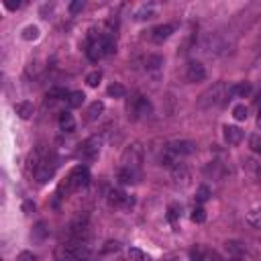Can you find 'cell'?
I'll list each match as a JSON object with an SVG mask.
<instances>
[{
	"label": "cell",
	"mask_w": 261,
	"mask_h": 261,
	"mask_svg": "<svg viewBox=\"0 0 261 261\" xmlns=\"http://www.w3.org/2000/svg\"><path fill=\"white\" fill-rule=\"evenodd\" d=\"M116 51V41L110 33H102V31H92L88 35V41H86V55L90 61H98L102 59L104 55H112Z\"/></svg>",
	"instance_id": "1"
},
{
	"label": "cell",
	"mask_w": 261,
	"mask_h": 261,
	"mask_svg": "<svg viewBox=\"0 0 261 261\" xmlns=\"http://www.w3.org/2000/svg\"><path fill=\"white\" fill-rule=\"evenodd\" d=\"M228 96H230V88H228L224 82H216L208 92L202 94L200 106H202V108H216V106L224 104L226 100H230Z\"/></svg>",
	"instance_id": "2"
},
{
	"label": "cell",
	"mask_w": 261,
	"mask_h": 261,
	"mask_svg": "<svg viewBox=\"0 0 261 261\" xmlns=\"http://www.w3.org/2000/svg\"><path fill=\"white\" fill-rule=\"evenodd\" d=\"M126 110H128V116H133V118H137V120H143V118H149V116L153 114V104H151L145 96L135 94V96L128 100Z\"/></svg>",
	"instance_id": "3"
},
{
	"label": "cell",
	"mask_w": 261,
	"mask_h": 261,
	"mask_svg": "<svg viewBox=\"0 0 261 261\" xmlns=\"http://www.w3.org/2000/svg\"><path fill=\"white\" fill-rule=\"evenodd\" d=\"M100 149H102V137H98V135L88 137V139L80 145V149H77V157H80L82 161H86V163H92V161L98 159Z\"/></svg>",
	"instance_id": "4"
},
{
	"label": "cell",
	"mask_w": 261,
	"mask_h": 261,
	"mask_svg": "<svg viewBox=\"0 0 261 261\" xmlns=\"http://www.w3.org/2000/svg\"><path fill=\"white\" fill-rule=\"evenodd\" d=\"M88 181H90V171H88V167H86V165H75V167L69 171V175H67L63 188H65V192H73V190L86 188Z\"/></svg>",
	"instance_id": "5"
},
{
	"label": "cell",
	"mask_w": 261,
	"mask_h": 261,
	"mask_svg": "<svg viewBox=\"0 0 261 261\" xmlns=\"http://www.w3.org/2000/svg\"><path fill=\"white\" fill-rule=\"evenodd\" d=\"M57 255L65 257L67 261L84 259V257H88V245H86V241H67V243H63L59 247Z\"/></svg>",
	"instance_id": "6"
},
{
	"label": "cell",
	"mask_w": 261,
	"mask_h": 261,
	"mask_svg": "<svg viewBox=\"0 0 261 261\" xmlns=\"http://www.w3.org/2000/svg\"><path fill=\"white\" fill-rule=\"evenodd\" d=\"M141 163H143V149H141L139 143H135V145H130V147L122 153V157H120V167L139 173Z\"/></svg>",
	"instance_id": "7"
},
{
	"label": "cell",
	"mask_w": 261,
	"mask_h": 261,
	"mask_svg": "<svg viewBox=\"0 0 261 261\" xmlns=\"http://www.w3.org/2000/svg\"><path fill=\"white\" fill-rule=\"evenodd\" d=\"M108 204L114 206V208H122V210H128L135 206V198L128 196L126 192L118 190V188H112L108 190Z\"/></svg>",
	"instance_id": "8"
},
{
	"label": "cell",
	"mask_w": 261,
	"mask_h": 261,
	"mask_svg": "<svg viewBox=\"0 0 261 261\" xmlns=\"http://www.w3.org/2000/svg\"><path fill=\"white\" fill-rule=\"evenodd\" d=\"M186 80L188 82H204L206 80V67L200 61L190 59L186 63Z\"/></svg>",
	"instance_id": "9"
},
{
	"label": "cell",
	"mask_w": 261,
	"mask_h": 261,
	"mask_svg": "<svg viewBox=\"0 0 261 261\" xmlns=\"http://www.w3.org/2000/svg\"><path fill=\"white\" fill-rule=\"evenodd\" d=\"M102 112H104V102H100V100L92 102V104L86 108V112H84V122H94V120H98Z\"/></svg>",
	"instance_id": "10"
},
{
	"label": "cell",
	"mask_w": 261,
	"mask_h": 261,
	"mask_svg": "<svg viewBox=\"0 0 261 261\" xmlns=\"http://www.w3.org/2000/svg\"><path fill=\"white\" fill-rule=\"evenodd\" d=\"M222 130H224V141L228 145H239L243 141V137H245V133L239 126H232V124H226Z\"/></svg>",
	"instance_id": "11"
},
{
	"label": "cell",
	"mask_w": 261,
	"mask_h": 261,
	"mask_svg": "<svg viewBox=\"0 0 261 261\" xmlns=\"http://www.w3.org/2000/svg\"><path fill=\"white\" fill-rule=\"evenodd\" d=\"M171 33H173V24H159V27H155L151 31V39L155 43H163L165 39L171 37Z\"/></svg>",
	"instance_id": "12"
},
{
	"label": "cell",
	"mask_w": 261,
	"mask_h": 261,
	"mask_svg": "<svg viewBox=\"0 0 261 261\" xmlns=\"http://www.w3.org/2000/svg\"><path fill=\"white\" fill-rule=\"evenodd\" d=\"M59 128L63 133H73L75 130V118H73V114L69 110L59 112Z\"/></svg>",
	"instance_id": "13"
},
{
	"label": "cell",
	"mask_w": 261,
	"mask_h": 261,
	"mask_svg": "<svg viewBox=\"0 0 261 261\" xmlns=\"http://www.w3.org/2000/svg\"><path fill=\"white\" fill-rule=\"evenodd\" d=\"M171 175H173V181L177 186H186L188 179H190V171H188V167L184 163H177L175 167H171Z\"/></svg>",
	"instance_id": "14"
},
{
	"label": "cell",
	"mask_w": 261,
	"mask_h": 261,
	"mask_svg": "<svg viewBox=\"0 0 261 261\" xmlns=\"http://www.w3.org/2000/svg\"><path fill=\"white\" fill-rule=\"evenodd\" d=\"M253 92V86L249 82H237L230 86V96L232 98H247Z\"/></svg>",
	"instance_id": "15"
},
{
	"label": "cell",
	"mask_w": 261,
	"mask_h": 261,
	"mask_svg": "<svg viewBox=\"0 0 261 261\" xmlns=\"http://www.w3.org/2000/svg\"><path fill=\"white\" fill-rule=\"evenodd\" d=\"M67 92L63 90V88H51L47 94H45V104H57V102H61V100H65L67 102Z\"/></svg>",
	"instance_id": "16"
},
{
	"label": "cell",
	"mask_w": 261,
	"mask_h": 261,
	"mask_svg": "<svg viewBox=\"0 0 261 261\" xmlns=\"http://www.w3.org/2000/svg\"><path fill=\"white\" fill-rule=\"evenodd\" d=\"M243 169L251 179H261V163H257L255 159H247Z\"/></svg>",
	"instance_id": "17"
},
{
	"label": "cell",
	"mask_w": 261,
	"mask_h": 261,
	"mask_svg": "<svg viewBox=\"0 0 261 261\" xmlns=\"http://www.w3.org/2000/svg\"><path fill=\"white\" fill-rule=\"evenodd\" d=\"M33 102H29V100H22V102H18V104H14V112L20 116V118H31V114H33Z\"/></svg>",
	"instance_id": "18"
},
{
	"label": "cell",
	"mask_w": 261,
	"mask_h": 261,
	"mask_svg": "<svg viewBox=\"0 0 261 261\" xmlns=\"http://www.w3.org/2000/svg\"><path fill=\"white\" fill-rule=\"evenodd\" d=\"M116 177H118L120 184H135V181L139 179V173H137V171H130V169H122V167H118Z\"/></svg>",
	"instance_id": "19"
},
{
	"label": "cell",
	"mask_w": 261,
	"mask_h": 261,
	"mask_svg": "<svg viewBox=\"0 0 261 261\" xmlns=\"http://www.w3.org/2000/svg\"><path fill=\"white\" fill-rule=\"evenodd\" d=\"M84 100H86V94H84L82 90L69 92V96H67V106H69V108H80V106L84 104Z\"/></svg>",
	"instance_id": "20"
},
{
	"label": "cell",
	"mask_w": 261,
	"mask_h": 261,
	"mask_svg": "<svg viewBox=\"0 0 261 261\" xmlns=\"http://www.w3.org/2000/svg\"><path fill=\"white\" fill-rule=\"evenodd\" d=\"M161 65H163V57H161V55H147L145 67H147L149 71H159Z\"/></svg>",
	"instance_id": "21"
},
{
	"label": "cell",
	"mask_w": 261,
	"mask_h": 261,
	"mask_svg": "<svg viewBox=\"0 0 261 261\" xmlns=\"http://www.w3.org/2000/svg\"><path fill=\"white\" fill-rule=\"evenodd\" d=\"M106 94H108L110 98H124V96H126V88H124L122 84L114 82V84H110V86L106 88Z\"/></svg>",
	"instance_id": "22"
},
{
	"label": "cell",
	"mask_w": 261,
	"mask_h": 261,
	"mask_svg": "<svg viewBox=\"0 0 261 261\" xmlns=\"http://www.w3.org/2000/svg\"><path fill=\"white\" fill-rule=\"evenodd\" d=\"M226 251L232 255V257H241V253H245V245L239 243V241H226Z\"/></svg>",
	"instance_id": "23"
},
{
	"label": "cell",
	"mask_w": 261,
	"mask_h": 261,
	"mask_svg": "<svg viewBox=\"0 0 261 261\" xmlns=\"http://www.w3.org/2000/svg\"><path fill=\"white\" fill-rule=\"evenodd\" d=\"M247 222L253 224L255 228H261V208H253L247 212Z\"/></svg>",
	"instance_id": "24"
},
{
	"label": "cell",
	"mask_w": 261,
	"mask_h": 261,
	"mask_svg": "<svg viewBox=\"0 0 261 261\" xmlns=\"http://www.w3.org/2000/svg\"><path fill=\"white\" fill-rule=\"evenodd\" d=\"M200 261H224V259H222L220 253L214 251V249H202V253H200Z\"/></svg>",
	"instance_id": "25"
},
{
	"label": "cell",
	"mask_w": 261,
	"mask_h": 261,
	"mask_svg": "<svg viewBox=\"0 0 261 261\" xmlns=\"http://www.w3.org/2000/svg\"><path fill=\"white\" fill-rule=\"evenodd\" d=\"M135 18H137V20H151V18H155V10H153V6H143L141 10H137Z\"/></svg>",
	"instance_id": "26"
},
{
	"label": "cell",
	"mask_w": 261,
	"mask_h": 261,
	"mask_svg": "<svg viewBox=\"0 0 261 261\" xmlns=\"http://www.w3.org/2000/svg\"><path fill=\"white\" fill-rule=\"evenodd\" d=\"M39 27H35V24H29V27H24L22 29V39L24 41H35V39H39Z\"/></svg>",
	"instance_id": "27"
},
{
	"label": "cell",
	"mask_w": 261,
	"mask_h": 261,
	"mask_svg": "<svg viewBox=\"0 0 261 261\" xmlns=\"http://www.w3.org/2000/svg\"><path fill=\"white\" fill-rule=\"evenodd\" d=\"M179 212H181V208L177 206V204H169V208H167V220L175 226L177 224V220H179Z\"/></svg>",
	"instance_id": "28"
},
{
	"label": "cell",
	"mask_w": 261,
	"mask_h": 261,
	"mask_svg": "<svg viewBox=\"0 0 261 261\" xmlns=\"http://www.w3.org/2000/svg\"><path fill=\"white\" fill-rule=\"evenodd\" d=\"M208 198H210V188H208L206 184L198 186V192H196V202H198V204H204Z\"/></svg>",
	"instance_id": "29"
},
{
	"label": "cell",
	"mask_w": 261,
	"mask_h": 261,
	"mask_svg": "<svg viewBox=\"0 0 261 261\" xmlns=\"http://www.w3.org/2000/svg\"><path fill=\"white\" fill-rule=\"evenodd\" d=\"M190 218H192V222H196V224H202V222L206 220V210H204L202 206H196V208L192 210Z\"/></svg>",
	"instance_id": "30"
},
{
	"label": "cell",
	"mask_w": 261,
	"mask_h": 261,
	"mask_svg": "<svg viewBox=\"0 0 261 261\" xmlns=\"http://www.w3.org/2000/svg\"><path fill=\"white\" fill-rule=\"evenodd\" d=\"M232 116H234L237 120H247V116H249V108H247L245 104H237V106L232 108Z\"/></svg>",
	"instance_id": "31"
},
{
	"label": "cell",
	"mask_w": 261,
	"mask_h": 261,
	"mask_svg": "<svg viewBox=\"0 0 261 261\" xmlns=\"http://www.w3.org/2000/svg\"><path fill=\"white\" fill-rule=\"evenodd\" d=\"M47 226H45V222H37V226L33 228V239L35 241H43L45 237H47Z\"/></svg>",
	"instance_id": "32"
},
{
	"label": "cell",
	"mask_w": 261,
	"mask_h": 261,
	"mask_svg": "<svg viewBox=\"0 0 261 261\" xmlns=\"http://www.w3.org/2000/svg\"><path fill=\"white\" fill-rule=\"evenodd\" d=\"M100 80H102V71H100V69H96V71H92V73L86 75V84H88L90 88H96V86L100 84Z\"/></svg>",
	"instance_id": "33"
},
{
	"label": "cell",
	"mask_w": 261,
	"mask_h": 261,
	"mask_svg": "<svg viewBox=\"0 0 261 261\" xmlns=\"http://www.w3.org/2000/svg\"><path fill=\"white\" fill-rule=\"evenodd\" d=\"M128 261H147V255H145L141 249L130 247V249H128Z\"/></svg>",
	"instance_id": "34"
},
{
	"label": "cell",
	"mask_w": 261,
	"mask_h": 261,
	"mask_svg": "<svg viewBox=\"0 0 261 261\" xmlns=\"http://www.w3.org/2000/svg\"><path fill=\"white\" fill-rule=\"evenodd\" d=\"M249 147H251V151L261 153V137L259 135H251L249 137Z\"/></svg>",
	"instance_id": "35"
},
{
	"label": "cell",
	"mask_w": 261,
	"mask_h": 261,
	"mask_svg": "<svg viewBox=\"0 0 261 261\" xmlns=\"http://www.w3.org/2000/svg\"><path fill=\"white\" fill-rule=\"evenodd\" d=\"M16 261H37V257L31 251H22V253L16 255Z\"/></svg>",
	"instance_id": "36"
},
{
	"label": "cell",
	"mask_w": 261,
	"mask_h": 261,
	"mask_svg": "<svg viewBox=\"0 0 261 261\" xmlns=\"http://www.w3.org/2000/svg\"><path fill=\"white\" fill-rule=\"evenodd\" d=\"M118 249H120V243H118V241H108L102 251H104V253H110V251H118Z\"/></svg>",
	"instance_id": "37"
},
{
	"label": "cell",
	"mask_w": 261,
	"mask_h": 261,
	"mask_svg": "<svg viewBox=\"0 0 261 261\" xmlns=\"http://www.w3.org/2000/svg\"><path fill=\"white\" fill-rule=\"evenodd\" d=\"M82 8H84V0H75V2H71V4H69V12H71V14L80 12Z\"/></svg>",
	"instance_id": "38"
},
{
	"label": "cell",
	"mask_w": 261,
	"mask_h": 261,
	"mask_svg": "<svg viewBox=\"0 0 261 261\" xmlns=\"http://www.w3.org/2000/svg\"><path fill=\"white\" fill-rule=\"evenodd\" d=\"M4 6H6L8 10H18V8L22 6V2H10V0H4Z\"/></svg>",
	"instance_id": "39"
},
{
	"label": "cell",
	"mask_w": 261,
	"mask_h": 261,
	"mask_svg": "<svg viewBox=\"0 0 261 261\" xmlns=\"http://www.w3.org/2000/svg\"><path fill=\"white\" fill-rule=\"evenodd\" d=\"M230 261H245V259H243V257H232Z\"/></svg>",
	"instance_id": "40"
},
{
	"label": "cell",
	"mask_w": 261,
	"mask_h": 261,
	"mask_svg": "<svg viewBox=\"0 0 261 261\" xmlns=\"http://www.w3.org/2000/svg\"><path fill=\"white\" fill-rule=\"evenodd\" d=\"M173 261H175V259H173Z\"/></svg>",
	"instance_id": "41"
}]
</instances>
